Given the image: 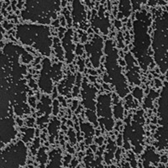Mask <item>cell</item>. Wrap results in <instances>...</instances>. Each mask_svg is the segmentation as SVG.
<instances>
[{"mask_svg":"<svg viewBox=\"0 0 168 168\" xmlns=\"http://www.w3.org/2000/svg\"><path fill=\"white\" fill-rule=\"evenodd\" d=\"M103 39L97 35H95L91 41L85 45V50L93 67L98 68L100 67L101 58L103 56Z\"/></svg>","mask_w":168,"mask_h":168,"instance_id":"cell-8","label":"cell"},{"mask_svg":"<svg viewBox=\"0 0 168 168\" xmlns=\"http://www.w3.org/2000/svg\"><path fill=\"white\" fill-rule=\"evenodd\" d=\"M86 115H87L89 121H91L92 123H93V124L97 123V117H96V114H95L94 111L88 109L87 112H86Z\"/></svg>","mask_w":168,"mask_h":168,"instance_id":"cell-19","label":"cell"},{"mask_svg":"<svg viewBox=\"0 0 168 168\" xmlns=\"http://www.w3.org/2000/svg\"><path fill=\"white\" fill-rule=\"evenodd\" d=\"M125 63L127 66L126 77L131 85H140V72L137 67V62L131 53L125 54Z\"/></svg>","mask_w":168,"mask_h":168,"instance_id":"cell-9","label":"cell"},{"mask_svg":"<svg viewBox=\"0 0 168 168\" xmlns=\"http://www.w3.org/2000/svg\"><path fill=\"white\" fill-rule=\"evenodd\" d=\"M158 114L161 126L158 129L157 140L162 142L163 139H168V84L166 83L162 89L159 99Z\"/></svg>","mask_w":168,"mask_h":168,"instance_id":"cell-7","label":"cell"},{"mask_svg":"<svg viewBox=\"0 0 168 168\" xmlns=\"http://www.w3.org/2000/svg\"><path fill=\"white\" fill-rule=\"evenodd\" d=\"M166 78H167V80H168V71H167V73H166Z\"/></svg>","mask_w":168,"mask_h":168,"instance_id":"cell-23","label":"cell"},{"mask_svg":"<svg viewBox=\"0 0 168 168\" xmlns=\"http://www.w3.org/2000/svg\"><path fill=\"white\" fill-rule=\"evenodd\" d=\"M114 110H113V114L114 115L115 118L117 119H122L124 118V108L122 106L121 102L118 101V98H116V102L114 103Z\"/></svg>","mask_w":168,"mask_h":168,"instance_id":"cell-16","label":"cell"},{"mask_svg":"<svg viewBox=\"0 0 168 168\" xmlns=\"http://www.w3.org/2000/svg\"><path fill=\"white\" fill-rule=\"evenodd\" d=\"M150 15H148L146 11L144 10L136 14V19L133 23L134 41L131 50L138 61L140 67L144 71H146L149 66L152 63V59L150 55Z\"/></svg>","mask_w":168,"mask_h":168,"instance_id":"cell-1","label":"cell"},{"mask_svg":"<svg viewBox=\"0 0 168 168\" xmlns=\"http://www.w3.org/2000/svg\"><path fill=\"white\" fill-rule=\"evenodd\" d=\"M144 115L142 110L136 113L132 120L129 121L124 127V139L125 144L130 141L136 147V152H140L142 149V141L144 136Z\"/></svg>","mask_w":168,"mask_h":168,"instance_id":"cell-5","label":"cell"},{"mask_svg":"<svg viewBox=\"0 0 168 168\" xmlns=\"http://www.w3.org/2000/svg\"><path fill=\"white\" fill-rule=\"evenodd\" d=\"M96 93L97 89L87 83H83L82 95L83 98V104L86 109L94 111L96 109Z\"/></svg>","mask_w":168,"mask_h":168,"instance_id":"cell-11","label":"cell"},{"mask_svg":"<svg viewBox=\"0 0 168 168\" xmlns=\"http://www.w3.org/2000/svg\"><path fill=\"white\" fill-rule=\"evenodd\" d=\"M154 59L162 72L168 68V11L156 19L152 37Z\"/></svg>","mask_w":168,"mask_h":168,"instance_id":"cell-3","label":"cell"},{"mask_svg":"<svg viewBox=\"0 0 168 168\" xmlns=\"http://www.w3.org/2000/svg\"><path fill=\"white\" fill-rule=\"evenodd\" d=\"M104 54V67L107 72L105 77H108L107 83H110L114 87L118 97H126L130 90L128 88L126 78L123 75L122 67L118 62V51L111 40H108L105 43Z\"/></svg>","mask_w":168,"mask_h":168,"instance_id":"cell-2","label":"cell"},{"mask_svg":"<svg viewBox=\"0 0 168 168\" xmlns=\"http://www.w3.org/2000/svg\"><path fill=\"white\" fill-rule=\"evenodd\" d=\"M56 43L55 44V45H54V46H55V52H56V56H57L59 59L62 60V58H63V57H62V56H63V50H62V46L61 45V44L59 43V41H58L57 39H56Z\"/></svg>","mask_w":168,"mask_h":168,"instance_id":"cell-18","label":"cell"},{"mask_svg":"<svg viewBox=\"0 0 168 168\" xmlns=\"http://www.w3.org/2000/svg\"><path fill=\"white\" fill-rule=\"evenodd\" d=\"M65 3H66V0H62V5H63V6L66 4Z\"/></svg>","mask_w":168,"mask_h":168,"instance_id":"cell-22","label":"cell"},{"mask_svg":"<svg viewBox=\"0 0 168 168\" xmlns=\"http://www.w3.org/2000/svg\"><path fill=\"white\" fill-rule=\"evenodd\" d=\"M111 103H112L111 95L103 93L98 96L97 99V104H96L99 124L103 125L107 131H111L114 125V121L113 119V110Z\"/></svg>","mask_w":168,"mask_h":168,"instance_id":"cell-6","label":"cell"},{"mask_svg":"<svg viewBox=\"0 0 168 168\" xmlns=\"http://www.w3.org/2000/svg\"><path fill=\"white\" fill-rule=\"evenodd\" d=\"M58 102H55L54 103V114H57L58 113Z\"/></svg>","mask_w":168,"mask_h":168,"instance_id":"cell-21","label":"cell"},{"mask_svg":"<svg viewBox=\"0 0 168 168\" xmlns=\"http://www.w3.org/2000/svg\"><path fill=\"white\" fill-rule=\"evenodd\" d=\"M133 96L138 101H141L142 97H143V92H142L141 89L137 87L133 90Z\"/></svg>","mask_w":168,"mask_h":168,"instance_id":"cell-20","label":"cell"},{"mask_svg":"<svg viewBox=\"0 0 168 168\" xmlns=\"http://www.w3.org/2000/svg\"><path fill=\"white\" fill-rule=\"evenodd\" d=\"M62 46L64 47L66 55L65 57L68 63H71L74 60V49L75 45L72 42V30L69 29L67 30L64 34V36L62 37Z\"/></svg>","mask_w":168,"mask_h":168,"instance_id":"cell-12","label":"cell"},{"mask_svg":"<svg viewBox=\"0 0 168 168\" xmlns=\"http://www.w3.org/2000/svg\"><path fill=\"white\" fill-rule=\"evenodd\" d=\"M119 14L118 18L121 19L128 17L130 15V0H120L119 3Z\"/></svg>","mask_w":168,"mask_h":168,"instance_id":"cell-14","label":"cell"},{"mask_svg":"<svg viewBox=\"0 0 168 168\" xmlns=\"http://www.w3.org/2000/svg\"><path fill=\"white\" fill-rule=\"evenodd\" d=\"M50 163L48 168L61 167V152L59 150H53L50 155Z\"/></svg>","mask_w":168,"mask_h":168,"instance_id":"cell-15","label":"cell"},{"mask_svg":"<svg viewBox=\"0 0 168 168\" xmlns=\"http://www.w3.org/2000/svg\"><path fill=\"white\" fill-rule=\"evenodd\" d=\"M83 131L85 134L86 138H88V136L91 138L92 136L93 135V128L90 124H83Z\"/></svg>","mask_w":168,"mask_h":168,"instance_id":"cell-17","label":"cell"},{"mask_svg":"<svg viewBox=\"0 0 168 168\" xmlns=\"http://www.w3.org/2000/svg\"><path fill=\"white\" fill-rule=\"evenodd\" d=\"M50 61L45 58L43 62V70L41 71V76L39 81V86L40 88L45 93H51L52 92V72H51V67L50 65Z\"/></svg>","mask_w":168,"mask_h":168,"instance_id":"cell-10","label":"cell"},{"mask_svg":"<svg viewBox=\"0 0 168 168\" xmlns=\"http://www.w3.org/2000/svg\"><path fill=\"white\" fill-rule=\"evenodd\" d=\"M19 38L26 45H33L45 56H50L52 44L50 29L45 25H23L19 28Z\"/></svg>","mask_w":168,"mask_h":168,"instance_id":"cell-4","label":"cell"},{"mask_svg":"<svg viewBox=\"0 0 168 168\" xmlns=\"http://www.w3.org/2000/svg\"><path fill=\"white\" fill-rule=\"evenodd\" d=\"M71 16L75 23H82L86 18V11L80 0H73Z\"/></svg>","mask_w":168,"mask_h":168,"instance_id":"cell-13","label":"cell"}]
</instances>
